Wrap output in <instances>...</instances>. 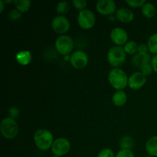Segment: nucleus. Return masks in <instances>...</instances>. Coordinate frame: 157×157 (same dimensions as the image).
I'll use <instances>...</instances> for the list:
<instances>
[{"mask_svg": "<svg viewBox=\"0 0 157 157\" xmlns=\"http://www.w3.org/2000/svg\"><path fill=\"white\" fill-rule=\"evenodd\" d=\"M128 77L126 72L121 68H113L108 75V81L114 89L122 90L128 85Z\"/></svg>", "mask_w": 157, "mask_h": 157, "instance_id": "1", "label": "nucleus"}, {"mask_svg": "<svg viewBox=\"0 0 157 157\" xmlns=\"http://www.w3.org/2000/svg\"><path fill=\"white\" fill-rule=\"evenodd\" d=\"M34 141L39 150L46 151L52 148L54 143V137L52 133L46 129H40L35 132L34 135Z\"/></svg>", "mask_w": 157, "mask_h": 157, "instance_id": "2", "label": "nucleus"}, {"mask_svg": "<svg viewBox=\"0 0 157 157\" xmlns=\"http://www.w3.org/2000/svg\"><path fill=\"white\" fill-rule=\"evenodd\" d=\"M127 58V53L121 46H113L107 53V61L108 63L116 68L122 66L125 63Z\"/></svg>", "mask_w": 157, "mask_h": 157, "instance_id": "3", "label": "nucleus"}, {"mask_svg": "<svg viewBox=\"0 0 157 157\" xmlns=\"http://www.w3.org/2000/svg\"><path fill=\"white\" fill-rule=\"evenodd\" d=\"M0 131L2 135L8 140L16 137L18 134L19 128L16 121L11 117H6L2 121L0 124Z\"/></svg>", "mask_w": 157, "mask_h": 157, "instance_id": "4", "label": "nucleus"}, {"mask_svg": "<svg viewBox=\"0 0 157 157\" xmlns=\"http://www.w3.org/2000/svg\"><path fill=\"white\" fill-rule=\"evenodd\" d=\"M55 48L61 55H69L74 48L73 39L68 35H61L55 41Z\"/></svg>", "mask_w": 157, "mask_h": 157, "instance_id": "5", "label": "nucleus"}, {"mask_svg": "<svg viewBox=\"0 0 157 157\" xmlns=\"http://www.w3.org/2000/svg\"><path fill=\"white\" fill-rule=\"evenodd\" d=\"M96 22L95 15L88 9L81 11L78 15V23L83 29H90Z\"/></svg>", "mask_w": 157, "mask_h": 157, "instance_id": "6", "label": "nucleus"}, {"mask_svg": "<svg viewBox=\"0 0 157 157\" xmlns=\"http://www.w3.org/2000/svg\"><path fill=\"white\" fill-rule=\"evenodd\" d=\"M51 149L55 156L61 157L68 153L71 149V144L68 140L65 138H58L54 141Z\"/></svg>", "mask_w": 157, "mask_h": 157, "instance_id": "7", "label": "nucleus"}, {"mask_svg": "<svg viewBox=\"0 0 157 157\" xmlns=\"http://www.w3.org/2000/svg\"><path fill=\"white\" fill-rule=\"evenodd\" d=\"M70 21L63 15H58L52 21V28L56 33L65 34L70 29Z\"/></svg>", "mask_w": 157, "mask_h": 157, "instance_id": "8", "label": "nucleus"}, {"mask_svg": "<svg viewBox=\"0 0 157 157\" xmlns=\"http://www.w3.org/2000/svg\"><path fill=\"white\" fill-rule=\"evenodd\" d=\"M70 62L72 67L75 69H83L88 63V57L83 51H76L70 58Z\"/></svg>", "mask_w": 157, "mask_h": 157, "instance_id": "9", "label": "nucleus"}, {"mask_svg": "<svg viewBox=\"0 0 157 157\" xmlns=\"http://www.w3.org/2000/svg\"><path fill=\"white\" fill-rule=\"evenodd\" d=\"M96 9L103 15H110L116 12L117 5L113 0H100L96 4Z\"/></svg>", "mask_w": 157, "mask_h": 157, "instance_id": "10", "label": "nucleus"}, {"mask_svg": "<svg viewBox=\"0 0 157 157\" xmlns=\"http://www.w3.org/2000/svg\"><path fill=\"white\" fill-rule=\"evenodd\" d=\"M110 39L117 46L125 45L128 40V35L122 28H115L110 32Z\"/></svg>", "mask_w": 157, "mask_h": 157, "instance_id": "11", "label": "nucleus"}, {"mask_svg": "<svg viewBox=\"0 0 157 157\" xmlns=\"http://www.w3.org/2000/svg\"><path fill=\"white\" fill-rule=\"evenodd\" d=\"M147 82V78L142 72H135L132 74L128 80V86L132 90H139Z\"/></svg>", "mask_w": 157, "mask_h": 157, "instance_id": "12", "label": "nucleus"}, {"mask_svg": "<svg viewBox=\"0 0 157 157\" xmlns=\"http://www.w3.org/2000/svg\"><path fill=\"white\" fill-rule=\"evenodd\" d=\"M116 18L118 21H121L123 23H129L133 21L134 18V14L127 8H121L117 10Z\"/></svg>", "mask_w": 157, "mask_h": 157, "instance_id": "13", "label": "nucleus"}, {"mask_svg": "<svg viewBox=\"0 0 157 157\" xmlns=\"http://www.w3.org/2000/svg\"><path fill=\"white\" fill-rule=\"evenodd\" d=\"M151 59L150 54H147V55L136 54L132 59V63L137 68L142 69L143 67H144L146 64H150Z\"/></svg>", "mask_w": 157, "mask_h": 157, "instance_id": "14", "label": "nucleus"}, {"mask_svg": "<svg viewBox=\"0 0 157 157\" xmlns=\"http://www.w3.org/2000/svg\"><path fill=\"white\" fill-rule=\"evenodd\" d=\"M113 104L117 107H122L125 105L127 101V94L124 90H117L114 94L113 95L112 98Z\"/></svg>", "mask_w": 157, "mask_h": 157, "instance_id": "15", "label": "nucleus"}, {"mask_svg": "<svg viewBox=\"0 0 157 157\" xmlns=\"http://www.w3.org/2000/svg\"><path fill=\"white\" fill-rule=\"evenodd\" d=\"M146 150L152 157L157 156V136L150 138L146 144Z\"/></svg>", "mask_w": 157, "mask_h": 157, "instance_id": "16", "label": "nucleus"}, {"mask_svg": "<svg viewBox=\"0 0 157 157\" xmlns=\"http://www.w3.org/2000/svg\"><path fill=\"white\" fill-rule=\"evenodd\" d=\"M32 60V55L28 51H22L16 55V61L21 65H27Z\"/></svg>", "mask_w": 157, "mask_h": 157, "instance_id": "17", "label": "nucleus"}, {"mask_svg": "<svg viewBox=\"0 0 157 157\" xmlns=\"http://www.w3.org/2000/svg\"><path fill=\"white\" fill-rule=\"evenodd\" d=\"M142 13L146 18H151L155 16L156 13V9L154 5L150 2H146L142 7Z\"/></svg>", "mask_w": 157, "mask_h": 157, "instance_id": "18", "label": "nucleus"}, {"mask_svg": "<svg viewBox=\"0 0 157 157\" xmlns=\"http://www.w3.org/2000/svg\"><path fill=\"white\" fill-rule=\"evenodd\" d=\"M30 0H15L14 1V5L18 11L20 12H26L29 10L31 7Z\"/></svg>", "mask_w": 157, "mask_h": 157, "instance_id": "19", "label": "nucleus"}, {"mask_svg": "<svg viewBox=\"0 0 157 157\" xmlns=\"http://www.w3.org/2000/svg\"><path fill=\"white\" fill-rule=\"evenodd\" d=\"M147 47L149 51L153 55H157V33L153 34L149 38L147 41Z\"/></svg>", "mask_w": 157, "mask_h": 157, "instance_id": "20", "label": "nucleus"}, {"mask_svg": "<svg viewBox=\"0 0 157 157\" xmlns=\"http://www.w3.org/2000/svg\"><path fill=\"white\" fill-rule=\"evenodd\" d=\"M133 140L130 136H124L120 140V147H121V150H131L133 148Z\"/></svg>", "mask_w": 157, "mask_h": 157, "instance_id": "21", "label": "nucleus"}, {"mask_svg": "<svg viewBox=\"0 0 157 157\" xmlns=\"http://www.w3.org/2000/svg\"><path fill=\"white\" fill-rule=\"evenodd\" d=\"M138 47H139V45L135 41H127V44L124 45V48L127 54H129V55H135L138 52Z\"/></svg>", "mask_w": 157, "mask_h": 157, "instance_id": "22", "label": "nucleus"}, {"mask_svg": "<svg viewBox=\"0 0 157 157\" xmlns=\"http://www.w3.org/2000/svg\"><path fill=\"white\" fill-rule=\"evenodd\" d=\"M69 9H70L69 4L65 1L60 2L56 6L57 12L59 14V15H63V16L69 12Z\"/></svg>", "mask_w": 157, "mask_h": 157, "instance_id": "23", "label": "nucleus"}, {"mask_svg": "<svg viewBox=\"0 0 157 157\" xmlns=\"http://www.w3.org/2000/svg\"><path fill=\"white\" fill-rule=\"evenodd\" d=\"M126 3L133 8H141L145 5V0H127Z\"/></svg>", "mask_w": 157, "mask_h": 157, "instance_id": "24", "label": "nucleus"}, {"mask_svg": "<svg viewBox=\"0 0 157 157\" xmlns=\"http://www.w3.org/2000/svg\"><path fill=\"white\" fill-rule=\"evenodd\" d=\"M72 3L77 9L80 10V12L84 10L87 4L86 0H74Z\"/></svg>", "mask_w": 157, "mask_h": 157, "instance_id": "25", "label": "nucleus"}, {"mask_svg": "<svg viewBox=\"0 0 157 157\" xmlns=\"http://www.w3.org/2000/svg\"><path fill=\"white\" fill-rule=\"evenodd\" d=\"M21 17V13L17 9H12L9 12V18L11 21H17L19 20Z\"/></svg>", "mask_w": 157, "mask_h": 157, "instance_id": "26", "label": "nucleus"}, {"mask_svg": "<svg viewBox=\"0 0 157 157\" xmlns=\"http://www.w3.org/2000/svg\"><path fill=\"white\" fill-rule=\"evenodd\" d=\"M116 156L114 155V153L112 150L109 148H105L104 150H101L99 153H98V157H115Z\"/></svg>", "mask_w": 157, "mask_h": 157, "instance_id": "27", "label": "nucleus"}, {"mask_svg": "<svg viewBox=\"0 0 157 157\" xmlns=\"http://www.w3.org/2000/svg\"><path fill=\"white\" fill-rule=\"evenodd\" d=\"M115 157H135L131 150H121L117 153Z\"/></svg>", "mask_w": 157, "mask_h": 157, "instance_id": "28", "label": "nucleus"}, {"mask_svg": "<svg viewBox=\"0 0 157 157\" xmlns=\"http://www.w3.org/2000/svg\"><path fill=\"white\" fill-rule=\"evenodd\" d=\"M142 70V73L144 74L145 76H148V75H150L153 71V67H152L151 64H146L144 67H143V68L141 69Z\"/></svg>", "mask_w": 157, "mask_h": 157, "instance_id": "29", "label": "nucleus"}, {"mask_svg": "<svg viewBox=\"0 0 157 157\" xmlns=\"http://www.w3.org/2000/svg\"><path fill=\"white\" fill-rule=\"evenodd\" d=\"M9 117L15 120V118L18 117V115H19V110L15 107H11L9 110Z\"/></svg>", "mask_w": 157, "mask_h": 157, "instance_id": "30", "label": "nucleus"}, {"mask_svg": "<svg viewBox=\"0 0 157 157\" xmlns=\"http://www.w3.org/2000/svg\"><path fill=\"white\" fill-rule=\"evenodd\" d=\"M148 47H147V44H140L139 47H138V54H140V55H147L148 54Z\"/></svg>", "mask_w": 157, "mask_h": 157, "instance_id": "31", "label": "nucleus"}, {"mask_svg": "<svg viewBox=\"0 0 157 157\" xmlns=\"http://www.w3.org/2000/svg\"><path fill=\"white\" fill-rule=\"evenodd\" d=\"M150 64H151L152 67H153V71H155L157 74V55H154V56L152 58Z\"/></svg>", "mask_w": 157, "mask_h": 157, "instance_id": "32", "label": "nucleus"}, {"mask_svg": "<svg viewBox=\"0 0 157 157\" xmlns=\"http://www.w3.org/2000/svg\"><path fill=\"white\" fill-rule=\"evenodd\" d=\"M3 9H4V2L0 1V12H2Z\"/></svg>", "mask_w": 157, "mask_h": 157, "instance_id": "33", "label": "nucleus"}, {"mask_svg": "<svg viewBox=\"0 0 157 157\" xmlns=\"http://www.w3.org/2000/svg\"><path fill=\"white\" fill-rule=\"evenodd\" d=\"M52 157H60V156H53Z\"/></svg>", "mask_w": 157, "mask_h": 157, "instance_id": "34", "label": "nucleus"}, {"mask_svg": "<svg viewBox=\"0 0 157 157\" xmlns=\"http://www.w3.org/2000/svg\"><path fill=\"white\" fill-rule=\"evenodd\" d=\"M144 157H152V156H144Z\"/></svg>", "mask_w": 157, "mask_h": 157, "instance_id": "35", "label": "nucleus"}]
</instances>
